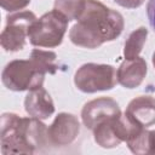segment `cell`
Here are the masks:
<instances>
[{"instance_id": "18", "label": "cell", "mask_w": 155, "mask_h": 155, "mask_svg": "<svg viewBox=\"0 0 155 155\" xmlns=\"http://www.w3.org/2000/svg\"><path fill=\"white\" fill-rule=\"evenodd\" d=\"M119 6L125 8H138L144 4L145 0H114Z\"/></svg>"}, {"instance_id": "3", "label": "cell", "mask_w": 155, "mask_h": 155, "mask_svg": "<svg viewBox=\"0 0 155 155\" xmlns=\"http://www.w3.org/2000/svg\"><path fill=\"white\" fill-rule=\"evenodd\" d=\"M57 70L56 52L34 48L28 59H15L8 62L2 69L1 81L10 91H30L41 87L46 74L54 75Z\"/></svg>"}, {"instance_id": "1", "label": "cell", "mask_w": 155, "mask_h": 155, "mask_svg": "<svg viewBox=\"0 0 155 155\" xmlns=\"http://www.w3.org/2000/svg\"><path fill=\"white\" fill-rule=\"evenodd\" d=\"M125 28L122 15L98 0H86L78 22L69 30L70 41L79 47L97 48L117 39Z\"/></svg>"}, {"instance_id": "4", "label": "cell", "mask_w": 155, "mask_h": 155, "mask_svg": "<svg viewBox=\"0 0 155 155\" xmlns=\"http://www.w3.org/2000/svg\"><path fill=\"white\" fill-rule=\"evenodd\" d=\"M68 18L57 10L44 13L31 24L28 34L29 42L36 47L53 48L62 44L68 29Z\"/></svg>"}, {"instance_id": "10", "label": "cell", "mask_w": 155, "mask_h": 155, "mask_svg": "<svg viewBox=\"0 0 155 155\" xmlns=\"http://www.w3.org/2000/svg\"><path fill=\"white\" fill-rule=\"evenodd\" d=\"M25 113L40 120H46L54 114V103L50 93L41 86L28 91L24 98Z\"/></svg>"}, {"instance_id": "19", "label": "cell", "mask_w": 155, "mask_h": 155, "mask_svg": "<svg viewBox=\"0 0 155 155\" xmlns=\"http://www.w3.org/2000/svg\"><path fill=\"white\" fill-rule=\"evenodd\" d=\"M151 62H153V65H154V68H155V52L153 53V58H151Z\"/></svg>"}, {"instance_id": "2", "label": "cell", "mask_w": 155, "mask_h": 155, "mask_svg": "<svg viewBox=\"0 0 155 155\" xmlns=\"http://www.w3.org/2000/svg\"><path fill=\"white\" fill-rule=\"evenodd\" d=\"M47 126L36 117L4 113L0 119V145L4 155L34 154L48 145Z\"/></svg>"}, {"instance_id": "12", "label": "cell", "mask_w": 155, "mask_h": 155, "mask_svg": "<svg viewBox=\"0 0 155 155\" xmlns=\"http://www.w3.org/2000/svg\"><path fill=\"white\" fill-rule=\"evenodd\" d=\"M116 116L102 121L92 130L93 139L97 143V145H99L101 148L111 149V148H116L117 145H120L122 143L119 139V137L115 132V128H114V119Z\"/></svg>"}, {"instance_id": "13", "label": "cell", "mask_w": 155, "mask_h": 155, "mask_svg": "<svg viewBox=\"0 0 155 155\" xmlns=\"http://www.w3.org/2000/svg\"><path fill=\"white\" fill-rule=\"evenodd\" d=\"M128 149L137 155H145V154H154L155 150V138L154 132L147 128H143L139 133L130 138L127 142Z\"/></svg>"}, {"instance_id": "16", "label": "cell", "mask_w": 155, "mask_h": 155, "mask_svg": "<svg viewBox=\"0 0 155 155\" xmlns=\"http://www.w3.org/2000/svg\"><path fill=\"white\" fill-rule=\"evenodd\" d=\"M30 4V0H0L2 10L7 12H18L25 8Z\"/></svg>"}, {"instance_id": "8", "label": "cell", "mask_w": 155, "mask_h": 155, "mask_svg": "<svg viewBox=\"0 0 155 155\" xmlns=\"http://www.w3.org/2000/svg\"><path fill=\"white\" fill-rule=\"evenodd\" d=\"M121 114L119 103L110 97H98L92 99L81 109V121L88 130H93L102 121Z\"/></svg>"}, {"instance_id": "5", "label": "cell", "mask_w": 155, "mask_h": 155, "mask_svg": "<svg viewBox=\"0 0 155 155\" xmlns=\"http://www.w3.org/2000/svg\"><path fill=\"white\" fill-rule=\"evenodd\" d=\"M117 84L116 70L110 64L85 63L74 75V85L84 93L109 91Z\"/></svg>"}, {"instance_id": "11", "label": "cell", "mask_w": 155, "mask_h": 155, "mask_svg": "<svg viewBox=\"0 0 155 155\" xmlns=\"http://www.w3.org/2000/svg\"><path fill=\"white\" fill-rule=\"evenodd\" d=\"M138 125L149 127L155 125V98L151 96H138L133 98L125 110Z\"/></svg>"}, {"instance_id": "9", "label": "cell", "mask_w": 155, "mask_h": 155, "mask_svg": "<svg viewBox=\"0 0 155 155\" xmlns=\"http://www.w3.org/2000/svg\"><path fill=\"white\" fill-rule=\"evenodd\" d=\"M148 73V65L144 58L136 57L132 59H124L117 70V84L125 88H136L142 85Z\"/></svg>"}, {"instance_id": "14", "label": "cell", "mask_w": 155, "mask_h": 155, "mask_svg": "<svg viewBox=\"0 0 155 155\" xmlns=\"http://www.w3.org/2000/svg\"><path fill=\"white\" fill-rule=\"evenodd\" d=\"M148 39V29L145 27H139L134 29L125 41L124 45V57L125 59H132L139 56Z\"/></svg>"}, {"instance_id": "15", "label": "cell", "mask_w": 155, "mask_h": 155, "mask_svg": "<svg viewBox=\"0 0 155 155\" xmlns=\"http://www.w3.org/2000/svg\"><path fill=\"white\" fill-rule=\"evenodd\" d=\"M86 0H54L53 8L61 12L68 18V21H74L80 17Z\"/></svg>"}, {"instance_id": "17", "label": "cell", "mask_w": 155, "mask_h": 155, "mask_svg": "<svg viewBox=\"0 0 155 155\" xmlns=\"http://www.w3.org/2000/svg\"><path fill=\"white\" fill-rule=\"evenodd\" d=\"M147 16L150 27L155 30V0H148L147 4Z\"/></svg>"}, {"instance_id": "7", "label": "cell", "mask_w": 155, "mask_h": 155, "mask_svg": "<svg viewBox=\"0 0 155 155\" xmlns=\"http://www.w3.org/2000/svg\"><path fill=\"white\" fill-rule=\"evenodd\" d=\"M80 121L71 113H59L47 128L48 142L54 147H65L74 143L80 133Z\"/></svg>"}, {"instance_id": "6", "label": "cell", "mask_w": 155, "mask_h": 155, "mask_svg": "<svg viewBox=\"0 0 155 155\" xmlns=\"http://www.w3.org/2000/svg\"><path fill=\"white\" fill-rule=\"evenodd\" d=\"M36 21L31 11H18L6 17V24L0 34L1 47L6 52H18L24 48L29 29Z\"/></svg>"}, {"instance_id": "20", "label": "cell", "mask_w": 155, "mask_h": 155, "mask_svg": "<svg viewBox=\"0 0 155 155\" xmlns=\"http://www.w3.org/2000/svg\"><path fill=\"white\" fill-rule=\"evenodd\" d=\"M153 132H154V138H155V130H154ZM154 154H155V150H154Z\"/></svg>"}]
</instances>
